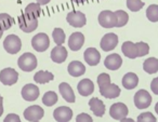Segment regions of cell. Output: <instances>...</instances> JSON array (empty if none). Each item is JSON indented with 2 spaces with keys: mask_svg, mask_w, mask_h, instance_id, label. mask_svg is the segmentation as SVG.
Returning <instances> with one entry per match:
<instances>
[{
  "mask_svg": "<svg viewBox=\"0 0 158 122\" xmlns=\"http://www.w3.org/2000/svg\"><path fill=\"white\" fill-rule=\"evenodd\" d=\"M120 87L116 84L110 83L108 85L100 87V93L106 98H116L120 95Z\"/></svg>",
  "mask_w": 158,
  "mask_h": 122,
  "instance_id": "18",
  "label": "cell"
},
{
  "mask_svg": "<svg viewBox=\"0 0 158 122\" xmlns=\"http://www.w3.org/2000/svg\"><path fill=\"white\" fill-rule=\"evenodd\" d=\"M128 112V107L126 106L123 103H116V104L112 105L110 109V115L113 119L115 120H121L123 118L127 117Z\"/></svg>",
  "mask_w": 158,
  "mask_h": 122,
  "instance_id": "11",
  "label": "cell"
},
{
  "mask_svg": "<svg viewBox=\"0 0 158 122\" xmlns=\"http://www.w3.org/2000/svg\"><path fill=\"white\" fill-rule=\"evenodd\" d=\"M2 35H3V30L1 29V27H0V38L2 37Z\"/></svg>",
  "mask_w": 158,
  "mask_h": 122,
  "instance_id": "43",
  "label": "cell"
},
{
  "mask_svg": "<svg viewBox=\"0 0 158 122\" xmlns=\"http://www.w3.org/2000/svg\"><path fill=\"white\" fill-rule=\"evenodd\" d=\"M37 2L39 5H47V3L50 2V0H37Z\"/></svg>",
  "mask_w": 158,
  "mask_h": 122,
  "instance_id": "41",
  "label": "cell"
},
{
  "mask_svg": "<svg viewBox=\"0 0 158 122\" xmlns=\"http://www.w3.org/2000/svg\"><path fill=\"white\" fill-rule=\"evenodd\" d=\"M19 80L18 71L13 68H5L0 71V81L5 85H13Z\"/></svg>",
  "mask_w": 158,
  "mask_h": 122,
  "instance_id": "7",
  "label": "cell"
},
{
  "mask_svg": "<svg viewBox=\"0 0 158 122\" xmlns=\"http://www.w3.org/2000/svg\"><path fill=\"white\" fill-rule=\"evenodd\" d=\"M110 83V77L107 74H101L98 77V84L99 87H106Z\"/></svg>",
  "mask_w": 158,
  "mask_h": 122,
  "instance_id": "35",
  "label": "cell"
},
{
  "mask_svg": "<svg viewBox=\"0 0 158 122\" xmlns=\"http://www.w3.org/2000/svg\"><path fill=\"white\" fill-rule=\"evenodd\" d=\"M54 79L53 74L50 71H46V70H39L38 72H36V75L34 76V80L37 83L40 84H44V83H48L50 81H52Z\"/></svg>",
  "mask_w": 158,
  "mask_h": 122,
  "instance_id": "25",
  "label": "cell"
},
{
  "mask_svg": "<svg viewBox=\"0 0 158 122\" xmlns=\"http://www.w3.org/2000/svg\"><path fill=\"white\" fill-rule=\"evenodd\" d=\"M143 69L147 72V74H155L158 71V59L156 57H149V59H145L143 63Z\"/></svg>",
  "mask_w": 158,
  "mask_h": 122,
  "instance_id": "26",
  "label": "cell"
},
{
  "mask_svg": "<svg viewBox=\"0 0 158 122\" xmlns=\"http://www.w3.org/2000/svg\"><path fill=\"white\" fill-rule=\"evenodd\" d=\"M53 117L59 122H68L73 117V110L69 107L61 106L56 108L53 112Z\"/></svg>",
  "mask_w": 158,
  "mask_h": 122,
  "instance_id": "13",
  "label": "cell"
},
{
  "mask_svg": "<svg viewBox=\"0 0 158 122\" xmlns=\"http://www.w3.org/2000/svg\"><path fill=\"white\" fill-rule=\"evenodd\" d=\"M152 104V96L146 90H140L134 95V105L139 109H145Z\"/></svg>",
  "mask_w": 158,
  "mask_h": 122,
  "instance_id": "4",
  "label": "cell"
},
{
  "mask_svg": "<svg viewBox=\"0 0 158 122\" xmlns=\"http://www.w3.org/2000/svg\"><path fill=\"white\" fill-rule=\"evenodd\" d=\"M136 47H138V53H139V56L140 57L145 56L146 54H148L149 47L147 43H145V42H138V43H136Z\"/></svg>",
  "mask_w": 158,
  "mask_h": 122,
  "instance_id": "34",
  "label": "cell"
},
{
  "mask_svg": "<svg viewBox=\"0 0 158 122\" xmlns=\"http://www.w3.org/2000/svg\"><path fill=\"white\" fill-rule=\"evenodd\" d=\"M19 26L24 33H31L38 27V20L31 18L26 14H22L19 16Z\"/></svg>",
  "mask_w": 158,
  "mask_h": 122,
  "instance_id": "3",
  "label": "cell"
},
{
  "mask_svg": "<svg viewBox=\"0 0 158 122\" xmlns=\"http://www.w3.org/2000/svg\"><path fill=\"white\" fill-rule=\"evenodd\" d=\"M76 121L77 122H92L93 120H92V118L89 115H87V113H80V115L77 116Z\"/></svg>",
  "mask_w": 158,
  "mask_h": 122,
  "instance_id": "37",
  "label": "cell"
},
{
  "mask_svg": "<svg viewBox=\"0 0 158 122\" xmlns=\"http://www.w3.org/2000/svg\"><path fill=\"white\" fill-rule=\"evenodd\" d=\"M52 37L57 46H62L65 41V34L62 28H55L52 33Z\"/></svg>",
  "mask_w": 158,
  "mask_h": 122,
  "instance_id": "32",
  "label": "cell"
},
{
  "mask_svg": "<svg viewBox=\"0 0 158 122\" xmlns=\"http://www.w3.org/2000/svg\"><path fill=\"white\" fill-rule=\"evenodd\" d=\"M24 14L31 16L33 18H38L41 14V8L39 3H29L24 10Z\"/></svg>",
  "mask_w": 158,
  "mask_h": 122,
  "instance_id": "27",
  "label": "cell"
},
{
  "mask_svg": "<svg viewBox=\"0 0 158 122\" xmlns=\"http://www.w3.org/2000/svg\"><path fill=\"white\" fill-rule=\"evenodd\" d=\"M14 24V20L12 16H10L7 13H0V27L3 31L11 28Z\"/></svg>",
  "mask_w": 158,
  "mask_h": 122,
  "instance_id": "28",
  "label": "cell"
},
{
  "mask_svg": "<svg viewBox=\"0 0 158 122\" xmlns=\"http://www.w3.org/2000/svg\"><path fill=\"white\" fill-rule=\"evenodd\" d=\"M151 90L154 94L158 95V78H154L151 82Z\"/></svg>",
  "mask_w": 158,
  "mask_h": 122,
  "instance_id": "39",
  "label": "cell"
},
{
  "mask_svg": "<svg viewBox=\"0 0 158 122\" xmlns=\"http://www.w3.org/2000/svg\"><path fill=\"white\" fill-rule=\"evenodd\" d=\"M85 43V36L81 33H74L68 39V47L72 51H78Z\"/></svg>",
  "mask_w": 158,
  "mask_h": 122,
  "instance_id": "14",
  "label": "cell"
},
{
  "mask_svg": "<svg viewBox=\"0 0 158 122\" xmlns=\"http://www.w3.org/2000/svg\"><path fill=\"white\" fill-rule=\"evenodd\" d=\"M66 57H67V51L66 49L62 46H57L55 48L52 49L51 51V59H52L54 63L61 64L63 62H65Z\"/></svg>",
  "mask_w": 158,
  "mask_h": 122,
  "instance_id": "19",
  "label": "cell"
},
{
  "mask_svg": "<svg viewBox=\"0 0 158 122\" xmlns=\"http://www.w3.org/2000/svg\"><path fill=\"white\" fill-rule=\"evenodd\" d=\"M77 90L79 94L82 96H89L94 91V84L90 79H82L80 82L77 84Z\"/></svg>",
  "mask_w": 158,
  "mask_h": 122,
  "instance_id": "17",
  "label": "cell"
},
{
  "mask_svg": "<svg viewBox=\"0 0 158 122\" xmlns=\"http://www.w3.org/2000/svg\"><path fill=\"white\" fill-rule=\"evenodd\" d=\"M138 122H156V118L151 112H143L138 117Z\"/></svg>",
  "mask_w": 158,
  "mask_h": 122,
  "instance_id": "36",
  "label": "cell"
},
{
  "mask_svg": "<svg viewBox=\"0 0 158 122\" xmlns=\"http://www.w3.org/2000/svg\"><path fill=\"white\" fill-rule=\"evenodd\" d=\"M59 91H60V93L62 94L63 98L67 103H75V100H76V97H75L74 91H73V89L70 87V85L68 84V83H66V82L60 83Z\"/></svg>",
  "mask_w": 158,
  "mask_h": 122,
  "instance_id": "21",
  "label": "cell"
},
{
  "mask_svg": "<svg viewBox=\"0 0 158 122\" xmlns=\"http://www.w3.org/2000/svg\"><path fill=\"white\" fill-rule=\"evenodd\" d=\"M139 83V78L133 72H128L123 76V85L125 89L127 90H132L134 87H136Z\"/></svg>",
  "mask_w": 158,
  "mask_h": 122,
  "instance_id": "24",
  "label": "cell"
},
{
  "mask_svg": "<svg viewBox=\"0 0 158 122\" xmlns=\"http://www.w3.org/2000/svg\"><path fill=\"white\" fill-rule=\"evenodd\" d=\"M104 65L110 70H117L123 65V59L119 54L114 53V54H110L106 57L105 61H104Z\"/></svg>",
  "mask_w": 158,
  "mask_h": 122,
  "instance_id": "16",
  "label": "cell"
},
{
  "mask_svg": "<svg viewBox=\"0 0 158 122\" xmlns=\"http://www.w3.org/2000/svg\"><path fill=\"white\" fill-rule=\"evenodd\" d=\"M85 61L88 63V65L90 66H95L100 63L101 59V54L100 52L94 48H88L84 53Z\"/></svg>",
  "mask_w": 158,
  "mask_h": 122,
  "instance_id": "15",
  "label": "cell"
},
{
  "mask_svg": "<svg viewBox=\"0 0 158 122\" xmlns=\"http://www.w3.org/2000/svg\"><path fill=\"white\" fill-rule=\"evenodd\" d=\"M44 115V109L40 106H38V105L29 106L24 111V118L27 121H39V120L42 119Z\"/></svg>",
  "mask_w": 158,
  "mask_h": 122,
  "instance_id": "10",
  "label": "cell"
},
{
  "mask_svg": "<svg viewBox=\"0 0 158 122\" xmlns=\"http://www.w3.org/2000/svg\"><path fill=\"white\" fill-rule=\"evenodd\" d=\"M146 16L151 22H158V6L151 5L146 10Z\"/></svg>",
  "mask_w": 158,
  "mask_h": 122,
  "instance_id": "31",
  "label": "cell"
},
{
  "mask_svg": "<svg viewBox=\"0 0 158 122\" xmlns=\"http://www.w3.org/2000/svg\"><path fill=\"white\" fill-rule=\"evenodd\" d=\"M118 44V37H117L116 34L114 33H108L102 38L101 42H100V46H101V49L105 52H108V51L114 50L115 48Z\"/></svg>",
  "mask_w": 158,
  "mask_h": 122,
  "instance_id": "9",
  "label": "cell"
},
{
  "mask_svg": "<svg viewBox=\"0 0 158 122\" xmlns=\"http://www.w3.org/2000/svg\"><path fill=\"white\" fill-rule=\"evenodd\" d=\"M72 1L75 3H85L86 1H88V0H72Z\"/></svg>",
  "mask_w": 158,
  "mask_h": 122,
  "instance_id": "42",
  "label": "cell"
},
{
  "mask_svg": "<svg viewBox=\"0 0 158 122\" xmlns=\"http://www.w3.org/2000/svg\"><path fill=\"white\" fill-rule=\"evenodd\" d=\"M39 96V87L35 84H28L24 85L22 89V97L27 102H34Z\"/></svg>",
  "mask_w": 158,
  "mask_h": 122,
  "instance_id": "12",
  "label": "cell"
},
{
  "mask_svg": "<svg viewBox=\"0 0 158 122\" xmlns=\"http://www.w3.org/2000/svg\"><path fill=\"white\" fill-rule=\"evenodd\" d=\"M42 103L48 107L53 106V105L57 103V94L53 91L47 92V93H44V97H42Z\"/></svg>",
  "mask_w": 158,
  "mask_h": 122,
  "instance_id": "29",
  "label": "cell"
},
{
  "mask_svg": "<svg viewBox=\"0 0 158 122\" xmlns=\"http://www.w3.org/2000/svg\"><path fill=\"white\" fill-rule=\"evenodd\" d=\"M66 21L68 24H70L73 27H82L86 25V15L80 11H72L67 14L66 16Z\"/></svg>",
  "mask_w": 158,
  "mask_h": 122,
  "instance_id": "8",
  "label": "cell"
},
{
  "mask_svg": "<svg viewBox=\"0 0 158 122\" xmlns=\"http://www.w3.org/2000/svg\"><path fill=\"white\" fill-rule=\"evenodd\" d=\"M3 48L10 54H16L22 48V42L18 36L9 35L3 41Z\"/></svg>",
  "mask_w": 158,
  "mask_h": 122,
  "instance_id": "2",
  "label": "cell"
},
{
  "mask_svg": "<svg viewBox=\"0 0 158 122\" xmlns=\"http://www.w3.org/2000/svg\"><path fill=\"white\" fill-rule=\"evenodd\" d=\"M5 122H20L21 119L20 117H19L18 115H14V113H11V115H8L7 117H6V119L3 120Z\"/></svg>",
  "mask_w": 158,
  "mask_h": 122,
  "instance_id": "38",
  "label": "cell"
},
{
  "mask_svg": "<svg viewBox=\"0 0 158 122\" xmlns=\"http://www.w3.org/2000/svg\"><path fill=\"white\" fill-rule=\"evenodd\" d=\"M68 74L72 77H79L86 72V67L85 65L79 61H73L67 67Z\"/></svg>",
  "mask_w": 158,
  "mask_h": 122,
  "instance_id": "23",
  "label": "cell"
},
{
  "mask_svg": "<svg viewBox=\"0 0 158 122\" xmlns=\"http://www.w3.org/2000/svg\"><path fill=\"white\" fill-rule=\"evenodd\" d=\"M99 23L104 28H113V27H116L117 18L114 12L105 10L99 14Z\"/></svg>",
  "mask_w": 158,
  "mask_h": 122,
  "instance_id": "5",
  "label": "cell"
},
{
  "mask_svg": "<svg viewBox=\"0 0 158 122\" xmlns=\"http://www.w3.org/2000/svg\"><path fill=\"white\" fill-rule=\"evenodd\" d=\"M121 51L125 54V56H127L128 59H136V57H139L136 43H133L131 41L123 42V47H121Z\"/></svg>",
  "mask_w": 158,
  "mask_h": 122,
  "instance_id": "22",
  "label": "cell"
},
{
  "mask_svg": "<svg viewBox=\"0 0 158 122\" xmlns=\"http://www.w3.org/2000/svg\"><path fill=\"white\" fill-rule=\"evenodd\" d=\"M89 106L93 113L97 117H103V115L105 113V105L101 100L97 97H93L89 100Z\"/></svg>",
  "mask_w": 158,
  "mask_h": 122,
  "instance_id": "20",
  "label": "cell"
},
{
  "mask_svg": "<svg viewBox=\"0 0 158 122\" xmlns=\"http://www.w3.org/2000/svg\"><path fill=\"white\" fill-rule=\"evenodd\" d=\"M115 15L117 18V24L116 27H123L125 26L126 24L129 21V15L126 11H123V10H118V11L115 12Z\"/></svg>",
  "mask_w": 158,
  "mask_h": 122,
  "instance_id": "30",
  "label": "cell"
},
{
  "mask_svg": "<svg viewBox=\"0 0 158 122\" xmlns=\"http://www.w3.org/2000/svg\"><path fill=\"white\" fill-rule=\"evenodd\" d=\"M144 7V2L141 0H127V8L132 12L140 11Z\"/></svg>",
  "mask_w": 158,
  "mask_h": 122,
  "instance_id": "33",
  "label": "cell"
},
{
  "mask_svg": "<svg viewBox=\"0 0 158 122\" xmlns=\"http://www.w3.org/2000/svg\"><path fill=\"white\" fill-rule=\"evenodd\" d=\"M2 102H3V98L2 96L0 95V117H1V115L3 113V106H2Z\"/></svg>",
  "mask_w": 158,
  "mask_h": 122,
  "instance_id": "40",
  "label": "cell"
},
{
  "mask_svg": "<svg viewBox=\"0 0 158 122\" xmlns=\"http://www.w3.org/2000/svg\"><path fill=\"white\" fill-rule=\"evenodd\" d=\"M18 65L23 71H33L37 67V59L33 53H24L18 59Z\"/></svg>",
  "mask_w": 158,
  "mask_h": 122,
  "instance_id": "1",
  "label": "cell"
},
{
  "mask_svg": "<svg viewBox=\"0 0 158 122\" xmlns=\"http://www.w3.org/2000/svg\"><path fill=\"white\" fill-rule=\"evenodd\" d=\"M31 46L38 52H44L49 48V46H50L49 37L44 33L37 34L31 39Z\"/></svg>",
  "mask_w": 158,
  "mask_h": 122,
  "instance_id": "6",
  "label": "cell"
},
{
  "mask_svg": "<svg viewBox=\"0 0 158 122\" xmlns=\"http://www.w3.org/2000/svg\"><path fill=\"white\" fill-rule=\"evenodd\" d=\"M155 111L157 112V115H158V103L156 104V106H155Z\"/></svg>",
  "mask_w": 158,
  "mask_h": 122,
  "instance_id": "44",
  "label": "cell"
}]
</instances>
